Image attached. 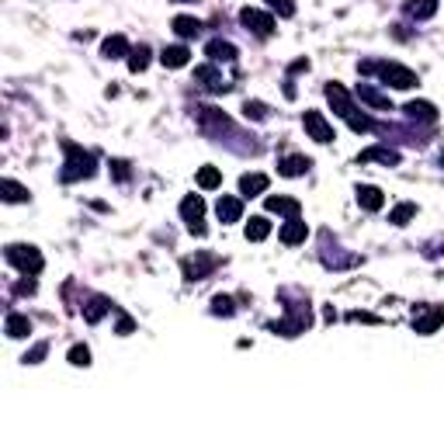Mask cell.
Listing matches in <instances>:
<instances>
[{
	"instance_id": "cell-21",
	"label": "cell",
	"mask_w": 444,
	"mask_h": 444,
	"mask_svg": "<svg viewBox=\"0 0 444 444\" xmlns=\"http://www.w3.org/2000/svg\"><path fill=\"white\" fill-rule=\"evenodd\" d=\"M3 334H7L10 340H21V337L31 334V320L21 316V313H7V320H3Z\"/></svg>"
},
{
	"instance_id": "cell-10",
	"label": "cell",
	"mask_w": 444,
	"mask_h": 444,
	"mask_svg": "<svg viewBox=\"0 0 444 444\" xmlns=\"http://www.w3.org/2000/svg\"><path fill=\"white\" fill-rule=\"evenodd\" d=\"M195 83H202V87H205V90H212V94H222V90L229 87V83L222 80V73H219L212 63H205V66H198V69H195Z\"/></svg>"
},
{
	"instance_id": "cell-19",
	"label": "cell",
	"mask_w": 444,
	"mask_h": 444,
	"mask_svg": "<svg viewBox=\"0 0 444 444\" xmlns=\"http://www.w3.org/2000/svg\"><path fill=\"white\" fill-rule=\"evenodd\" d=\"M264 208H268V212H278V215H288V219H299V212H302V205H299L295 198H281V195H278V198H274V195L264 198Z\"/></svg>"
},
{
	"instance_id": "cell-22",
	"label": "cell",
	"mask_w": 444,
	"mask_h": 444,
	"mask_svg": "<svg viewBox=\"0 0 444 444\" xmlns=\"http://www.w3.org/2000/svg\"><path fill=\"white\" fill-rule=\"evenodd\" d=\"M198 122H202V129H208V132H226L229 129V118L219 111V108H198Z\"/></svg>"
},
{
	"instance_id": "cell-44",
	"label": "cell",
	"mask_w": 444,
	"mask_h": 444,
	"mask_svg": "<svg viewBox=\"0 0 444 444\" xmlns=\"http://www.w3.org/2000/svg\"><path fill=\"white\" fill-rule=\"evenodd\" d=\"M181 3H188V0H181Z\"/></svg>"
},
{
	"instance_id": "cell-3",
	"label": "cell",
	"mask_w": 444,
	"mask_h": 444,
	"mask_svg": "<svg viewBox=\"0 0 444 444\" xmlns=\"http://www.w3.org/2000/svg\"><path fill=\"white\" fill-rule=\"evenodd\" d=\"M63 153H66V163H63V181L66 184H73V181H83V177H94V156L83 149V146H76V142H63Z\"/></svg>"
},
{
	"instance_id": "cell-16",
	"label": "cell",
	"mask_w": 444,
	"mask_h": 444,
	"mask_svg": "<svg viewBox=\"0 0 444 444\" xmlns=\"http://www.w3.org/2000/svg\"><path fill=\"white\" fill-rule=\"evenodd\" d=\"M358 205H361L365 212H379V208L386 205V195H382L375 184H358Z\"/></svg>"
},
{
	"instance_id": "cell-30",
	"label": "cell",
	"mask_w": 444,
	"mask_h": 444,
	"mask_svg": "<svg viewBox=\"0 0 444 444\" xmlns=\"http://www.w3.org/2000/svg\"><path fill=\"white\" fill-rule=\"evenodd\" d=\"M413 215H417V205H413V202H400V205L389 212V222H393V226H406Z\"/></svg>"
},
{
	"instance_id": "cell-43",
	"label": "cell",
	"mask_w": 444,
	"mask_h": 444,
	"mask_svg": "<svg viewBox=\"0 0 444 444\" xmlns=\"http://www.w3.org/2000/svg\"><path fill=\"white\" fill-rule=\"evenodd\" d=\"M441 167H444V149H441Z\"/></svg>"
},
{
	"instance_id": "cell-23",
	"label": "cell",
	"mask_w": 444,
	"mask_h": 444,
	"mask_svg": "<svg viewBox=\"0 0 444 444\" xmlns=\"http://www.w3.org/2000/svg\"><path fill=\"white\" fill-rule=\"evenodd\" d=\"M268 184H271V181H268L264 174H243V177H240V195H243V198L264 195V191H268Z\"/></svg>"
},
{
	"instance_id": "cell-13",
	"label": "cell",
	"mask_w": 444,
	"mask_h": 444,
	"mask_svg": "<svg viewBox=\"0 0 444 444\" xmlns=\"http://www.w3.org/2000/svg\"><path fill=\"white\" fill-rule=\"evenodd\" d=\"M129 38L125 35H108L104 42H101V56L104 59H129Z\"/></svg>"
},
{
	"instance_id": "cell-31",
	"label": "cell",
	"mask_w": 444,
	"mask_h": 444,
	"mask_svg": "<svg viewBox=\"0 0 444 444\" xmlns=\"http://www.w3.org/2000/svg\"><path fill=\"white\" fill-rule=\"evenodd\" d=\"M149 56H153V52H149V45L132 49V52H129V69H132V73H142V69L149 66Z\"/></svg>"
},
{
	"instance_id": "cell-41",
	"label": "cell",
	"mask_w": 444,
	"mask_h": 444,
	"mask_svg": "<svg viewBox=\"0 0 444 444\" xmlns=\"http://www.w3.org/2000/svg\"><path fill=\"white\" fill-rule=\"evenodd\" d=\"M302 69H309V59H295V63L288 66V73H302Z\"/></svg>"
},
{
	"instance_id": "cell-14",
	"label": "cell",
	"mask_w": 444,
	"mask_h": 444,
	"mask_svg": "<svg viewBox=\"0 0 444 444\" xmlns=\"http://www.w3.org/2000/svg\"><path fill=\"white\" fill-rule=\"evenodd\" d=\"M160 63H163L167 69H181V66L191 63V49H188V45H167V49L160 52Z\"/></svg>"
},
{
	"instance_id": "cell-38",
	"label": "cell",
	"mask_w": 444,
	"mask_h": 444,
	"mask_svg": "<svg viewBox=\"0 0 444 444\" xmlns=\"http://www.w3.org/2000/svg\"><path fill=\"white\" fill-rule=\"evenodd\" d=\"M347 320H351V323H382V320H379L375 313H361V309H354V313H351Z\"/></svg>"
},
{
	"instance_id": "cell-9",
	"label": "cell",
	"mask_w": 444,
	"mask_h": 444,
	"mask_svg": "<svg viewBox=\"0 0 444 444\" xmlns=\"http://www.w3.org/2000/svg\"><path fill=\"white\" fill-rule=\"evenodd\" d=\"M444 323V309L441 306H417V313H413V330L420 334V337H427V334H438V327Z\"/></svg>"
},
{
	"instance_id": "cell-37",
	"label": "cell",
	"mask_w": 444,
	"mask_h": 444,
	"mask_svg": "<svg viewBox=\"0 0 444 444\" xmlns=\"http://www.w3.org/2000/svg\"><path fill=\"white\" fill-rule=\"evenodd\" d=\"M268 7L278 10L281 17H292V14H295V3H292V0H268Z\"/></svg>"
},
{
	"instance_id": "cell-35",
	"label": "cell",
	"mask_w": 444,
	"mask_h": 444,
	"mask_svg": "<svg viewBox=\"0 0 444 444\" xmlns=\"http://www.w3.org/2000/svg\"><path fill=\"white\" fill-rule=\"evenodd\" d=\"M243 115L254 118V122H264V118H268V108H264V101H247V104H243Z\"/></svg>"
},
{
	"instance_id": "cell-33",
	"label": "cell",
	"mask_w": 444,
	"mask_h": 444,
	"mask_svg": "<svg viewBox=\"0 0 444 444\" xmlns=\"http://www.w3.org/2000/svg\"><path fill=\"white\" fill-rule=\"evenodd\" d=\"M66 361H69L73 368H87V365H90V347H87V344H73L69 354H66Z\"/></svg>"
},
{
	"instance_id": "cell-36",
	"label": "cell",
	"mask_w": 444,
	"mask_h": 444,
	"mask_svg": "<svg viewBox=\"0 0 444 444\" xmlns=\"http://www.w3.org/2000/svg\"><path fill=\"white\" fill-rule=\"evenodd\" d=\"M45 354H49V344L42 340V344H35V347H31V351L24 354V365H38V361H42Z\"/></svg>"
},
{
	"instance_id": "cell-39",
	"label": "cell",
	"mask_w": 444,
	"mask_h": 444,
	"mask_svg": "<svg viewBox=\"0 0 444 444\" xmlns=\"http://www.w3.org/2000/svg\"><path fill=\"white\" fill-rule=\"evenodd\" d=\"M132 330H135V323H132L129 316H118V337H129Z\"/></svg>"
},
{
	"instance_id": "cell-11",
	"label": "cell",
	"mask_w": 444,
	"mask_h": 444,
	"mask_svg": "<svg viewBox=\"0 0 444 444\" xmlns=\"http://www.w3.org/2000/svg\"><path fill=\"white\" fill-rule=\"evenodd\" d=\"M205 56L212 59V63H236V45L233 42H226V38H212L208 45H205Z\"/></svg>"
},
{
	"instance_id": "cell-25",
	"label": "cell",
	"mask_w": 444,
	"mask_h": 444,
	"mask_svg": "<svg viewBox=\"0 0 444 444\" xmlns=\"http://www.w3.org/2000/svg\"><path fill=\"white\" fill-rule=\"evenodd\" d=\"M104 313H111V302H108L104 295H94V299L83 306V320H87V323H101Z\"/></svg>"
},
{
	"instance_id": "cell-27",
	"label": "cell",
	"mask_w": 444,
	"mask_h": 444,
	"mask_svg": "<svg viewBox=\"0 0 444 444\" xmlns=\"http://www.w3.org/2000/svg\"><path fill=\"white\" fill-rule=\"evenodd\" d=\"M268 236H271V222H268L264 215H254V219L247 222V240L261 243V240H268Z\"/></svg>"
},
{
	"instance_id": "cell-28",
	"label": "cell",
	"mask_w": 444,
	"mask_h": 444,
	"mask_svg": "<svg viewBox=\"0 0 444 444\" xmlns=\"http://www.w3.org/2000/svg\"><path fill=\"white\" fill-rule=\"evenodd\" d=\"M434 10H438V0H410V3H406V14L417 17V21L434 17Z\"/></svg>"
},
{
	"instance_id": "cell-6",
	"label": "cell",
	"mask_w": 444,
	"mask_h": 444,
	"mask_svg": "<svg viewBox=\"0 0 444 444\" xmlns=\"http://www.w3.org/2000/svg\"><path fill=\"white\" fill-rule=\"evenodd\" d=\"M215 268H219V257H215V254H195V257H184V261H181L184 281H202V278L212 274Z\"/></svg>"
},
{
	"instance_id": "cell-2",
	"label": "cell",
	"mask_w": 444,
	"mask_h": 444,
	"mask_svg": "<svg viewBox=\"0 0 444 444\" xmlns=\"http://www.w3.org/2000/svg\"><path fill=\"white\" fill-rule=\"evenodd\" d=\"M358 73H379V80L396 87V90H410L420 83L417 73L410 66H400V63H358Z\"/></svg>"
},
{
	"instance_id": "cell-24",
	"label": "cell",
	"mask_w": 444,
	"mask_h": 444,
	"mask_svg": "<svg viewBox=\"0 0 444 444\" xmlns=\"http://www.w3.org/2000/svg\"><path fill=\"white\" fill-rule=\"evenodd\" d=\"M403 111H406L413 122H438V108H434L431 101H410Z\"/></svg>"
},
{
	"instance_id": "cell-17",
	"label": "cell",
	"mask_w": 444,
	"mask_h": 444,
	"mask_svg": "<svg viewBox=\"0 0 444 444\" xmlns=\"http://www.w3.org/2000/svg\"><path fill=\"white\" fill-rule=\"evenodd\" d=\"M365 104H372L375 111H393V104H389V97L382 94V90H375L372 83H358V90H354Z\"/></svg>"
},
{
	"instance_id": "cell-20",
	"label": "cell",
	"mask_w": 444,
	"mask_h": 444,
	"mask_svg": "<svg viewBox=\"0 0 444 444\" xmlns=\"http://www.w3.org/2000/svg\"><path fill=\"white\" fill-rule=\"evenodd\" d=\"M306 236H309V226H306L302 219H288V222L281 226V243H285V247L306 243Z\"/></svg>"
},
{
	"instance_id": "cell-15",
	"label": "cell",
	"mask_w": 444,
	"mask_h": 444,
	"mask_svg": "<svg viewBox=\"0 0 444 444\" xmlns=\"http://www.w3.org/2000/svg\"><path fill=\"white\" fill-rule=\"evenodd\" d=\"M309 167H313V160H309V156H299V153L278 160V174H281V177H302Z\"/></svg>"
},
{
	"instance_id": "cell-32",
	"label": "cell",
	"mask_w": 444,
	"mask_h": 444,
	"mask_svg": "<svg viewBox=\"0 0 444 444\" xmlns=\"http://www.w3.org/2000/svg\"><path fill=\"white\" fill-rule=\"evenodd\" d=\"M0 191H3V202H28V188H21V184L10 181V177L0 184Z\"/></svg>"
},
{
	"instance_id": "cell-5",
	"label": "cell",
	"mask_w": 444,
	"mask_h": 444,
	"mask_svg": "<svg viewBox=\"0 0 444 444\" xmlns=\"http://www.w3.org/2000/svg\"><path fill=\"white\" fill-rule=\"evenodd\" d=\"M240 24H243L247 31H254L257 38H271V35H274V14L257 10V7H243V10H240Z\"/></svg>"
},
{
	"instance_id": "cell-1",
	"label": "cell",
	"mask_w": 444,
	"mask_h": 444,
	"mask_svg": "<svg viewBox=\"0 0 444 444\" xmlns=\"http://www.w3.org/2000/svg\"><path fill=\"white\" fill-rule=\"evenodd\" d=\"M327 101L334 104V111H337V115H340V118L354 129V132H372V129H375V122H372L365 111H358V108L351 104L347 90H344L337 80H330V83H327Z\"/></svg>"
},
{
	"instance_id": "cell-40",
	"label": "cell",
	"mask_w": 444,
	"mask_h": 444,
	"mask_svg": "<svg viewBox=\"0 0 444 444\" xmlns=\"http://www.w3.org/2000/svg\"><path fill=\"white\" fill-rule=\"evenodd\" d=\"M111 167H115V177H118V181H129V163H122V160H115Z\"/></svg>"
},
{
	"instance_id": "cell-29",
	"label": "cell",
	"mask_w": 444,
	"mask_h": 444,
	"mask_svg": "<svg viewBox=\"0 0 444 444\" xmlns=\"http://www.w3.org/2000/svg\"><path fill=\"white\" fill-rule=\"evenodd\" d=\"M219 184H222V170L219 167H202L198 170V188L202 191H215Z\"/></svg>"
},
{
	"instance_id": "cell-12",
	"label": "cell",
	"mask_w": 444,
	"mask_h": 444,
	"mask_svg": "<svg viewBox=\"0 0 444 444\" xmlns=\"http://www.w3.org/2000/svg\"><path fill=\"white\" fill-rule=\"evenodd\" d=\"M215 215H219V222H240V215H243V202H240L236 195H222L219 205H215Z\"/></svg>"
},
{
	"instance_id": "cell-8",
	"label": "cell",
	"mask_w": 444,
	"mask_h": 444,
	"mask_svg": "<svg viewBox=\"0 0 444 444\" xmlns=\"http://www.w3.org/2000/svg\"><path fill=\"white\" fill-rule=\"evenodd\" d=\"M302 125H306V135L316 139V142H323V146L337 139V135H334V125L327 122L323 111H306V115H302Z\"/></svg>"
},
{
	"instance_id": "cell-34",
	"label": "cell",
	"mask_w": 444,
	"mask_h": 444,
	"mask_svg": "<svg viewBox=\"0 0 444 444\" xmlns=\"http://www.w3.org/2000/svg\"><path fill=\"white\" fill-rule=\"evenodd\" d=\"M212 313H215V316H233L236 306H233L229 295H215V299H212Z\"/></svg>"
},
{
	"instance_id": "cell-42",
	"label": "cell",
	"mask_w": 444,
	"mask_h": 444,
	"mask_svg": "<svg viewBox=\"0 0 444 444\" xmlns=\"http://www.w3.org/2000/svg\"><path fill=\"white\" fill-rule=\"evenodd\" d=\"M17 292H21V295H31V292H35V281H31V274H28V281H21V285H17Z\"/></svg>"
},
{
	"instance_id": "cell-26",
	"label": "cell",
	"mask_w": 444,
	"mask_h": 444,
	"mask_svg": "<svg viewBox=\"0 0 444 444\" xmlns=\"http://www.w3.org/2000/svg\"><path fill=\"white\" fill-rule=\"evenodd\" d=\"M170 28H174L181 38H195V35L202 31V21H198V17H188V14H177V17L170 21Z\"/></svg>"
},
{
	"instance_id": "cell-18",
	"label": "cell",
	"mask_w": 444,
	"mask_h": 444,
	"mask_svg": "<svg viewBox=\"0 0 444 444\" xmlns=\"http://www.w3.org/2000/svg\"><path fill=\"white\" fill-rule=\"evenodd\" d=\"M368 160L386 163V167H400V153H396V149H389V146H372V149H365V153L358 156V163H368Z\"/></svg>"
},
{
	"instance_id": "cell-4",
	"label": "cell",
	"mask_w": 444,
	"mask_h": 444,
	"mask_svg": "<svg viewBox=\"0 0 444 444\" xmlns=\"http://www.w3.org/2000/svg\"><path fill=\"white\" fill-rule=\"evenodd\" d=\"M7 264H14L21 274H38L45 268L38 247H28V243H10L7 247Z\"/></svg>"
},
{
	"instance_id": "cell-7",
	"label": "cell",
	"mask_w": 444,
	"mask_h": 444,
	"mask_svg": "<svg viewBox=\"0 0 444 444\" xmlns=\"http://www.w3.org/2000/svg\"><path fill=\"white\" fill-rule=\"evenodd\" d=\"M202 215H205V198H202V195H188V198L181 202V219L188 222V229H191L195 236H205Z\"/></svg>"
}]
</instances>
